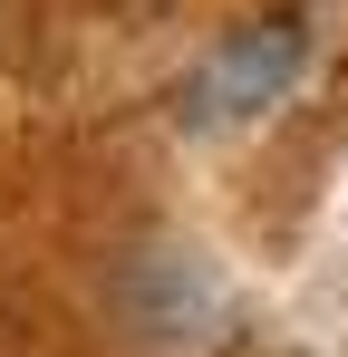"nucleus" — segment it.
Returning <instances> with one entry per match:
<instances>
[{"instance_id":"obj_1","label":"nucleus","mask_w":348,"mask_h":357,"mask_svg":"<svg viewBox=\"0 0 348 357\" xmlns=\"http://www.w3.org/2000/svg\"><path fill=\"white\" fill-rule=\"evenodd\" d=\"M290 68H300V29H290V20L242 29L223 59L194 77V126H232V116H252V107H271L290 87Z\"/></svg>"}]
</instances>
